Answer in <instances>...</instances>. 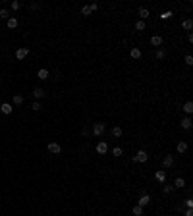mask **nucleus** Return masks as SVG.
Wrapping results in <instances>:
<instances>
[{
	"label": "nucleus",
	"instance_id": "1",
	"mask_svg": "<svg viewBox=\"0 0 193 216\" xmlns=\"http://www.w3.org/2000/svg\"><path fill=\"white\" fill-rule=\"evenodd\" d=\"M147 160H149V154H147V150H143V149L133 154V162H141L143 164V162H147Z\"/></svg>",
	"mask_w": 193,
	"mask_h": 216
},
{
	"label": "nucleus",
	"instance_id": "2",
	"mask_svg": "<svg viewBox=\"0 0 193 216\" xmlns=\"http://www.w3.org/2000/svg\"><path fill=\"white\" fill-rule=\"evenodd\" d=\"M102 133H104V124H102V122L93 124V135L95 137H102Z\"/></svg>",
	"mask_w": 193,
	"mask_h": 216
},
{
	"label": "nucleus",
	"instance_id": "3",
	"mask_svg": "<svg viewBox=\"0 0 193 216\" xmlns=\"http://www.w3.org/2000/svg\"><path fill=\"white\" fill-rule=\"evenodd\" d=\"M27 54H29V48H27V46H21V48L16 50V58H18V60H25Z\"/></svg>",
	"mask_w": 193,
	"mask_h": 216
},
{
	"label": "nucleus",
	"instance_id": "4",
	"mask_svg": "<svg viewBox=\"0 0 193 216\" xmlns=\"http://www.w3.org/2000/svg\"><path fill=\"white\" fill-rule=\"evenodd\" d=\"M162 166H164V170L172 168V166H174V156H172V154H166V156L162 158Z\"/></svg>",
	"mask_w": 193,
	"mask_h": 216
},
{
	"label": "nucleus",
	"instance_id": "5",
	"mask_svg": "<svg viewBox=\"0 0 193 216\" xmlns=\"http://www.w3.org/2000/svg\"><path fill=\"white\" fill-rule=\"evenodd\" d=\"M137 205H139V206H147V205H151V195H149V193H143L141 197H139Z\"/></svg>",
	"mask_w": 193,
	"mask_h": 216
},
{
	"label": "nucleus",
	"instance_id": "6",
	"mask_svg": "<svg viewBox=\"0 0 193 216\" xmlns=\"http://www.w3.org/2000/svg\"><path fill=\"white\" fill-rule=\"evenodd\" d=\"M48 153H52V154H60V153H62V147H60L58 143H54V141H52V143H48Z\"/></svg>",
	"mask_w": 193,
	"mask_h": 216
},
{
	"label": "nucleus",
	"instance_id": "7",
	"mask_svg": "<svg viewBox=\"0 0 193 216\" xmlns=\"http://www.w3.org/2000/svg\"><path fill=\"white\" fill-rule=\"evenodd\" d=\"M162 43H164V39H162L160 35H153V37H151V44H153V46L160 48V46H162Z\"/></svg>",
	"mask_w": 193,
	"mask_h": 216
},
{
	"label": "nucleus",
	"instance_id": "8",
	"mask_svg": "<svg viewBox=\"0 0 193 216\" xmlns=\"http://www.w3.org/2000/svg\"><path fill=\"white\" fill-rule=\"evenodd\" d=\"M97 153H98V154H106V153H108V143H106V141L97 143Z\"/></svg>",
	"mask_w": 193,
	"mask_h": 216
},
{
	"label": "nucleus",
	"instance_id": "9",
	"mask_svg": "<svg viewBox=\"0 0 193 216\" xmlns=\"http://www.w3.org/2000/svg\"><path fill=\"white\" fill-rule=\"evenodd\" d=\"M44 89L43 87H37V89H33V97H35V100H41V99H44Z\"/></svg>",
	"mask_w": 193,
	"mask_h": 216
},
{
	"label": "nucleus",
	"instance_id": "10",
	"mask_svg": "<svg viewBox=\"0 0 193 216\" xmlns=\"http://www.w3.org/2000/svg\"><path fill=\"white\" fill-rule=\"evenodd\" d=\"M191 125H193V122H191V118H189V116L182 118V129H186V131H189V129H191Z\"/></svg>",
	"mask_w": 193,
	"mask_h": 216
},
{
	"label": "nucleus",
	"instance_id": "11",
	"mask_svg": "<svg viewBox=\"0 0 193 216\" xmlns=\"http://www.w3.org/2000/svg\"><path fill=\"white\" fill-rule=\"evenodd\" d=\"M155 180L160 181V183H166V172H164V170H157V172H155Z\"/></svg>",
	"mask_w": 193,
	"mask_h": 216
},
{
	"label": "nucleus",
	"instance_id": "12",
	"mask_svg": "<svg viewBox=\"0 0 193 216\" xmlns=\"http://www.w3.org/2000/svg\"><path fill=\"white\" fill-rule=\"evenodd\" d=\"M137 15H139V18H141V21H145V19L147 18H149V10H147V8L145 6H141V8H139V10H137Z\"/></svg>",
	"mask_w": 193,
	"mask_h": 216
},
{
	"label": "nucleus",
	"instance_id": "13",
	"mask_svg": "<svg viewBox=\"0 0 193 216\" xmlns=\"http://www.w3.org/2000/svg\"><path fill=\"white\" fill-rule=\"evenodd\" d=\"M129 56H131V58H133V60H139V58H141V56H143V52H141V48H137V46H133V48H131V50H129Z\"/></svg>",
	"mask_w": 193,
	"mask_h": 216
},
{
	"label": "nucleus",
	"instance_id": "14",
	"mask_svg": "<svg viewBox=\"0 0 193 216\" xmlns=\"http://www.w3.org/2000/svg\"><path fill=\"white\" fill-rule=\"evenodd\" d=\"M186 187V180L183 178H176L174 180V189H183Z\"/></svg>",
	"mask_w": 193,
	"mask_h": 216
},
{
	"label": "nucleus",
	"instance_id": "15",
	"mask_svg": "<svg viewBox=\"0 0 193 216\" xmlns=\"http://www.w3.org/2000/svg\"><path fill=\"white\" fill-rule=\"evenodd\" d=\"M176 150H178L180 154H183V153H187V143L186 141H180L178 145H176Z\"/></svg>",
	"mask_w": 193,
	"mask_h": 216
},
{
	"label": "nucleus",
	"instance_id": "16",
	"mask_svg": "<svg viewBox=\"0 0 193 216\" xmlns=\"http://www.w3.org/2000/svg\"><path fill=\"white\" fill-rule=\"evenodd\" d=\"M0 110H2V114H12V110H14V108H12L10 102H2V104H0Z\"/></svg>",
	"mask_w": 193,
	"mask_h": 216
},
{
	"label": "nucleus",
	"instance_id": "17",
	"mask_svg": "<svg viewBox=\"0 0 193 216\" xmlns=\"http://www.w3.org/2000/svg\"><path fill=\"white\" fill-rule=\"evenodd\" d=\"M37 77H39V79H48V70H47V68H41V70L39 72H37Z\"/></svg>",
	"mask_w": 193,
	"mask_h": 216
},
{
	"label": "nucleus",
	"instance_id": "18",
	"mask_svg": "<svg viewBox=\"0 0 193 216\" xmlns=\"http://www.w3.org/2000/svg\"><path fill=\"white\" fill-rule=\"evenodd\" d=\"M155 58L157 60H162V58H166V50L160 46V48H157V52H155Z\"/></svg>",
	"mask_w": 193,
	"mask_h": 216
},
{
	"label": "nucleus",
	"instance_id": "19",
	"mask_svg": "<svg viewBox=\"0 0 193 216\" xmlns=\"http://www.w3.org/2000/svg\"><path fill=\"white\" fill-rule=\"evenodd\" d=\"M182 27H183L186 31H191V29H193V21H191L189 18H187V19H183V21H182Z\"/></svg>",
	"mask_w": 193,
	"mask_h": 216
},
{
	"label": "nucleus",
	"instance_id": "20",
	"mask_svg": "<svg viewBox=\"0 0 193 216\" xmlns=\"http://www.w3.org/2000/svg\"><path fill=\"white\" fill-rule=\"evenodd\" d=\"M183 112H186L187 116H189V114H193V102H191V100H187V102L183 104Z\"/></svg>",
	"mask_w": 193,
	"mask_h": 216
},
{
	"label": "nucleus",
	"instance_id": "21",
	"mask_svg": "<svg viewBox=\"0 0 193 216\" xmlns=\"http://www.w3.org/2000/svg\"><path fill=\"white\" fill-rule=\"evenodd\" d=\"M12 102H14V106H21V104H23V97L21 95H14Z\"/></svg>",
	"mask_w": 193,
	"mask_h": 216
},
{
	"label": "nucleus",
	"instance_id": "22",
	"mask_svg": "<svg viewBox=\"0 0 193 216\" xmlns=\"http://www.w3.org/2000/svg\"><path fill=\"white\" fill-rule=\"evenodd\" d=\"M6 25H8V29H16V27H18V19H16V18H10L6 21Z\"/></svg>",
	"mask_w": 193,
	"mask_h": 216
},
{
	"label": "nucleus",
	"instance_id": "23",
	"mask_svg": "<svg viewBox=\"0 0 193 216\" xmlns=\"http://www.w3.org/2000/svg\"><path fill=\"white\" fill-rule=\"evenodd\" d=\"M172 15H174V12H172V10H166V12H162V14H160V19L166 21V19H172Z\"/></svg>",
	"mask_w": 193,
	"mask_h": 216
},
{
	"label": "nucleus",
	"instance_id": "24",
	"mask_svg": "<svg viewBox=\"0 0 193 216\" xmlns=\"http://www.w3.org/2000/svg\"><path fill=\"white\" fill-rule=\"evenodd\" d=\"M145 21H141V19H137V21H135V29L137 31H145Z\"/></svg>",
	"mask_w": 193,
	"mask_h": 216
},
{
	"label": "nucleus",
	"instance_id": "25",
	"mask_svg": "<svg viewBox=\"0 0 193 216\" xmlns=\"http://www.w3.org/2000/svg\"><path fill=\"white\" fill-rule=\"evenodd\" d=\"M112 135L114 137H122V128H120V125H114V128H112Z\"/></svg>",
	"mask_w": 193,
	"mask_h": 216
},
{
	"label": "nucleus",
	"instance_id": "26",
	"mask_svg": "<svg viewBox=\"0 0 193 216\" xmlns=\"http://www.w3.org/2000/svg\"><path fill=\"white\" fill-rule=\"evenodd\" d=\"M0 18H2V19H6V21H8V19H10V12H8L6 8H2V10H0Z\"/></svg>",
	"mask_w": 193,
	"mask_h": 216
},
{
	"label": "nucleus",
	"instance_id": "27",
	"mask_svg": "<svg viewBox=\"0 0 193 216\" xmlns=\"http://www.w3.org/2000/svg\"><path fill=\"white\" fill-rule=\"evenodd\" d=\"M133 216H143V206L135 205V206H133Z\"/></svg>",
	"mask_w": 193,
	"mask_h": 216
},
{
	"label": "nucleus",
	"instance_id": "28",
	"mask_svg": "<svg viewBox=\"0 0 193 216\" xmlns=\"http://www.w3.org/2000/svg\"><path fill=\"white\" fill-rule=\"evenodd\" d=\"M162 191H164V193H166V195H170L172 193V191H174V185H168V183H162Z\"/></svg>",
	"mask_w": 193,
	"mask_h": 216
},
{
	"label": "nucleus",
	"instance_id": "29",
	"mask_svg": "<svg viewBox=\"0 0 193 216\" xmlns=\"http://www.w3.org/2000/svg\"><path fill=\"white\" fill-rule=\"evenodd\" d=\"M112 154H114V156H122V154H124V150H122L120 147H114V149H112Z\"/></svg>",
	"mask_w": 193,
	"mask_h": 216
},
{
	"label": "nucleus",
	"instance_id": "30",
	"mask_svg": "<svg viewBox=\"0 0 193 216\" xmlns=\"http://www.w3.org/2000/svg\"><path fill=\"white\" fill-rule=\"evenodd\" d=\"M91 14H93V12H91V8H89V6L81 8V15H91Z\"/></svg>",
	"mask_w": 193,
	"mask_h": 216
},
{
	"label": "nucleus",
	"instance_id": "31",
	"mask_svg": "<svg viewBox=\"0 0 193 216\" xmlns=\"http://www.w3.org/2000/svg\"><path fill=\"white\" fill-rule=\"evenodd\" d=\"M19 8H21V4H19L18 0H12V10H14V12H18Z\"/></svg>",
	"mask_w": 193,
	"mask_h": 216
},
{
	"label": "nucleus",
	"instance_id": "32",
	"mask_svg": "<svg viewBox=\"0 0 193 216\" xmlns=\"http://www.w3.org/2000/svg\"><path fill=\"white\" fill-rule=\"evenodd\" d=\"M183 205H186L187 209H193V199H191V197H187L186 201H183Z\"/></svg>",
	"mask_w": 193,
	"mask_h": 216
},
{
	"label": "nucleus",
	"instance_id": "33",
	"mask_svg": "<svg viewBox=\"0 0 193 216\" xmlns=\"http://www.w3.org/2000/svg\"><path fill=\"white\" fill-rule=\"evenodd\" d=\"M183 62H186L187 66H191V64H193V56H191V54H186V58H183Z\"/></svg>",
	"mask_w": 193,
	"mask_h": 216
},
{
	"label": "nucleus",
	"instance_id": "34",
	"mask_svg": "<svg viewBox=\"0 0 193 216\" xmlns=\"http://www.w3.org/2000/svg\"><path fill=\"white\" fill-rule=\"evenodd\" d=\"M31 110H35V112H39V110H41V102H39V100H35V102L31 104Z\"/></svg>",
	"mask_w": 193,
	"mask_h": 216
},
{
	"label": "nucleus",
	"instance_id": "35",
	"mask_svg": "<svg viewBox=\"0 0 193 216\" xmlns=\"http://www.w3.org/2000/svg\"><path fill=\"white\" fill-rule=\"evenodd\" d=\"M39 8H41V4H39V2H31V4H29V10H33V12L39 10Z\"/></svg>",
	"mask_w": 193,
	"mask_h": 216
},
{
	"label": "nucleus",
	"instance_id": "36",
	"mask_svg": "<svg viewBox=\"0 0 193 216\" xmlns=\"http://www.w3.org/2000/svg\"><path fill=\"white\" fill-rule=\"evenodd\" d=\"M183 216H193V209H187L186 212H183Z\"/></svg>",
	"mask_w": 193,
	"mask_h": 216
},
{
	"label": "nucleus",
	"instance_id": "37",
	"mask_svg": "<svg viewBox=\"0 0 193 216\" xmlns=\"http://www.w3.org/2000/svg\"><path fill=\"white\" fill-rule=\"evenodd\" d=\"M89 8H91V12H95V10H97V8H98V4L95 2V4H91V6H89Z\"/></svg>",
	"mask_w": 193,
	"mask_h": 216
}]
</instances>
